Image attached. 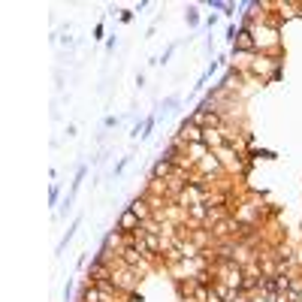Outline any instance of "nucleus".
<instances>
[{
    "instance_id": "nucleus-2",
    "label": "nucleus",
    "mask_w": 302,
    "mask_h": 302,
    "mask_svg": "<svg viewBox=\"0 0 302 302\" xmlns=\"http://www.w3.org/2000/svg\"><path fill=\"white\" fill-rule=\"evenodd\" d=\"M193 124H197V127H215V124H218V115H215V112H200V115L193 118Z\"/></svg>"
},
{
    "instance_id": "nucleus-1",
    "label": "nucleus",
    "mask_w": 302,
    "mask_h": 302,
    "mask_svg": "<svg viewBox=\"0 0 302 302\" xmlns=\"http://www.w3.org/2000/svg\"><path fill=\"white\" fill-rule=\"evenodd\" d=\"M182 139H185V142H193V145H200V142L206 139V130H200V127L190 121V124H185V127H182Z\"/></svg>"
},
{
    "instance_id": "nucleus-3",
    "label": "nucleus",
    "mask_w": 302,
    "mask_h": 302,
    "mask_svg": "<svg viewBox=\"0 0 302 302\" xmlns=\"http://www.w3.org/2000/svg\"><path fill=\"white\" fill-rule=\"evenodd\" d=\"M133 211L139 215L142 221H148V209H145V200H136V203H133Z\"/></svg>"
}]
</instances>
